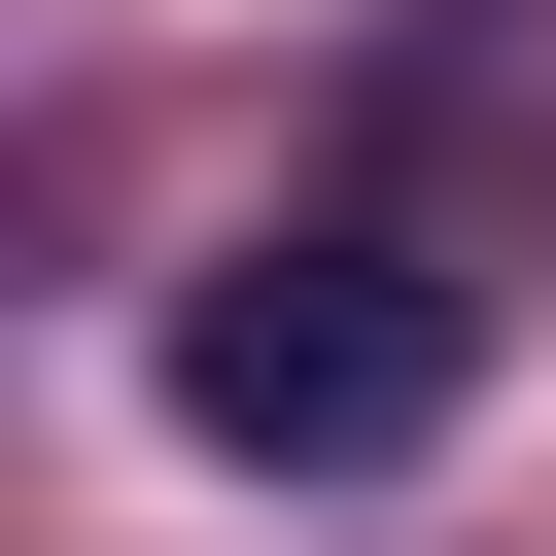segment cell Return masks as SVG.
<instances>
[{
    "label": "cell",
    "mask_w": 556,
    "mask_h": 556,
    "mask_svg": "<svg viewBox=\"0 0 556 556\" xmlns=\"http://www.w3.org/2000/svg\"><path fill=\"white\" fill-rule=\"evenodd\" d=\"M452 382H486V313H452L417 243H243V278H174V417H208L243 486H382V452H452Z\"/></svg>",
    "instance_id": "obj_1"
}]
</instances>
